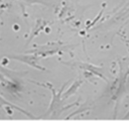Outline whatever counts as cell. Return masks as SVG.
I'll return each mask as SVG.
<instances>
[]
</instances>
